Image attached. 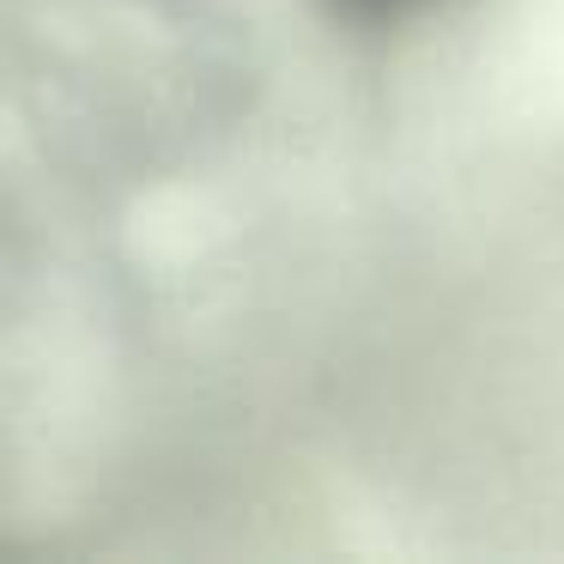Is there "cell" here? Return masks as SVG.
I'll return each instance as SVG.
<instances>
[{"label": "cell", "instance_id": "1", "mask_svg": "<svg viewBox=\"0 0 564 564\" xmlns=\"http://www.w3.org/2000/svg\"><path fill=\"white\" fill-rule=\"evenodd\" d=\"M346 19H406V13H419L425 0H334Z\"/></svg>", "mask_w": 564, "mask_h": 564}]
</instances>
